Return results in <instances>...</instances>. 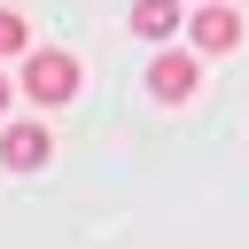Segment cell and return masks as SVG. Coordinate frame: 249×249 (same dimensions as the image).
<instances>
[{
	"instance_id": "7",
	"label": "cell",
	"mask_w": 249,
	"mask_h": 249,
	"mask_svg": "<svg viewBox=\"0 0 249 249\" xmlns=\"http://www.w3.org/2000/svg\"><path fill=\"white\" fill-rule=\"evenodd\" d=\"M16 93H23V86H16L8 70H0V117H8V101H16Z\"/></svg>"
},
{
	"instance_id": "2",
	"label": "cell",
	"mask_w": 249,
	"mask_h": 249,
	"mask_svg": "<svg viewBox=\"0 0 249 249\" xmlns=\"http://www.w3.org/2000/svg\"><path fill=\"white\" fill-rule=\"evenodd\" d=\"M148 93H156V101H195V93H202V62H195V47H163V54L148 62Z\"/></svg>"
},
{
	"instance_id": "4",
	"label": "cell",
	"mask_w": 249,
	"mask_h": 249,
	"mask_svg": "<svg viewBox=\"0 0 249 249\" xmlns=\"http://www.w3.org/2000/svg\"><path fill=\"white\" fill-rule=\"evenodd\" d=\"M47 156H54V132H47V124H31V117H23V124H8V132H0V163H8V171H39Z\"/></svg>"
},
{
	"instance_id": "1",
	"label": "cell",
	"mask_w": 249,
	"mask_h": 249,
	"mask_svg": "<svg viewBox=\"0 0 249 249\" xmlns=\"http://www.w3.org/2000/svg\"><path fill=\"white\" fill-rule=\"evenodd\" d=\"M16 86H23V101H31V109H70V101H78V86H86V70H78V54H70V47H31V54H23V70H16Z\"/></svg>"
},
{
	"instance_id": "6",
	"label": "cell",
	"mask_w": 249,
	"mask_h": 249,
	"mask_svg": "<svg viewBox=\"0 0 249 249\" xmlns=\"http://www.w3.org/2000/svg\"><path fill=\"white\" fill-rule=\"evenodd\" d=\"M8 54H31V23L16 16V8H0V62Z\"/></svg>"
},
{
	"instance_id": "3",
	"label": "cell",
	"mask_w": 249,
	"mask_h": 249,
	"mask_svg": "<svg viewBox=\"0 0 249 249\" xmlns=\"http://www.w3.org/2000/svg\"><path fill=\"white\" fill-rule=\"evenodd\" d=\"M187 39H195V54H233V47H241V16H233L226 0H202V8L187 16Z\"/></svg>"
},
{
	"instance_id": "5",
	"label": "cell",
	"mask_w": 249,
	"mask_h": 249,
	"mask_svg": "<svg viewBox=\"0 0 249 249\" xmlns=\"http://www.w3.org/2000/svg\"><path fill=\"white\" fill-rule=\"evenodd\" d=\"M171 31H187V23H179V0H132V39L163 47Z\"/></svg>"
}]
</instances>
